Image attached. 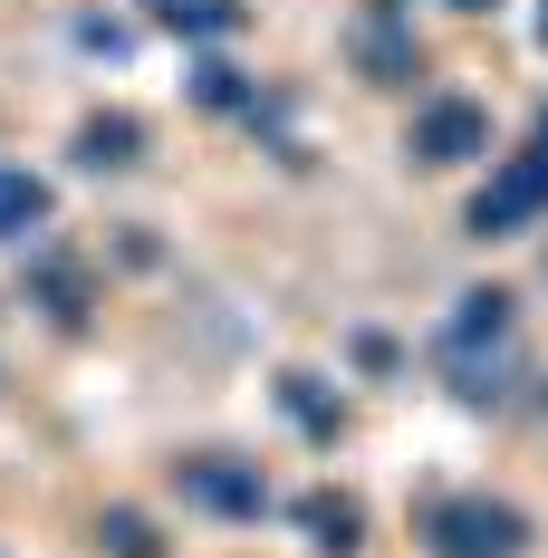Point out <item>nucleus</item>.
I'll return each instance as SVG.
<instances>
[{
  "instance_id": "ddd939ff",
  "label": "nucleus",
  "mask_w": 548,
  "mask_h": 558,
  "mask_svg": "<svg viewBox=\"0 0 548 558\" xmlns=\"http://www.w3.org/2000/svg\"><path fill=\"white\" fill-rule=\"evenodd\" d=\"M155 20H165V29H203V39H212V29H241L231 0H155Z\"/></svg>"
},
{
  "instance_id": "1a4fd4ad",
  "label": "nucleus",
  "mask_w": 548,
  "mask_h": 558,
  "mask_svg": "<svg viewBox=\"0 0 548 558\" xmlns=\"http://www.w3.org/2000/svg\"><path fill=\"white\" fill-rule=\"evenodd\" d=\"M77 165H87V173L145 165V125H135V116H87V125H77Z\"/></svg>"
},
{
  "instance_id": "0eeeda50",
  "label": "nucleus",
  "mask_w": 548,
  "mask_h": 558,
  "mask_svg": "<svg viewBox=\"0 0 548 558\" xmlns=\"http://www.w3.org/2000/svg\"><path fill=\"white\" fill-rule=\"evenodd\" d=\"M289 520L308 530V549H318V558H356V549H366V501H356V492H299Z\"/></svg>"
},
{
  "instance_id": "423d86ee",
  "label": "nucleus",
  "mask_w": 548,
  "mask_h": 558,
  "mask_svg": "<svg viewBox=\"0 0 548 558\" xmlns=\"http://www.w3.org/2000/svg\"><path fill=\"white\" fill-rule=\"evenodd\" d=\"M346 58H356L366 87H414V77H424V39H414L404 0H356V20H346Z\"/></svg>"
},
{
  "instance_id": "f03ea898",
  "label": "nucleus",
  "mask_w": 548,
  "mask_h": 558,
  "mask_svg": "<svg viewBox=\"0 0 548 558\" xmlns=\"http://www.w3.org/2000/svg\"><path fill=\"white\" fill-rule=\"evenodd\" d=\"M414 539L424 558H529V510L500 501V492H434L414 510Z\"/></svg>"
},
{
  "instance_id": "9b49d317",
  "label": "nucleus",
  "mask_w": 548,
  "mask_h": 558,
  "mask_svg": "<svg viewBox=\"0 0 548 558\" xmlns=\"http://www.w3.org/2000/svg\"><path fill=\"white\" fill-rule=\"evenodd\" d=\"M97 558H173V549H165V530L135 501H107L97 510Z\"/></svg>"
},
{
  "instance_id": "f257e3e1",
  "label": "nucleus",
  "mask_w": 548,
  "mask_h": 558,
  "mask_svg": "<svg viewBox=\"0 0 548 558\" xmlns=\"http://www.w3.org/2000/svg\"><path fill=\"white\" fill-rule=\"evenodd\" d=\"M434 366L462 404H500L520 376V299L510 289H462L452 318L434 328Z\"/></svg>"
},
{
  "instance_id": "20e7f679",
  "label": "nucleus",
  "mask_w": 548,
  "mask_h": 558,
  "mask_svg": "<svg viewBox=\"0 0 548 558\" xmlns=\"http://www.w3.org/2000/svg\"><path fill=\"white\" fill-rule=\"evenodd\" d=\"M173 501L203 510V520H231V530H251V520H270L279 492L260 462H241V452H183L173 462Z\"/></svg>"
},
{
  "instance_id": "39448f33",
  "label": "nucleus",
  "mask_w": 548,
  "mask_h": 558,
  "mask_svg": "<svg viewBox=\"0 0 548 558\" xmlns=\"http://www.w3.org/2000/svg\"><path fill=\"white\" fill-rule=\"evenodd\" d=\"M404 155L424 173H462L491 155V107L482 97H424L414 107V125H404Z\"/></svg>"
},
{
  "instance_id": "f8f14e48",
  "label": "nucleus",
  "mask_w": 548,
  "mask_h": 558,
  "mask_svg": "<svg viewBox=\"0 0 548 558\" xmlns=\"http://www.w3.org/2000/svg\"><path fill=\"white\" fill-rule=\"evenodd\" d=\"M279 404H289V414H299V424H308L318 444H337V424H346L328 395H318V376H279Z\"/></svg>"
},
{
  "instance_id": "6e6552de",
  "label": "nucleus",
  "mask_w": 548,
  "mask_h": 558,
  "mask_svg": "<svg viewBox=\"0 0 548 558\" xmlns=\"http://www.w3.org/2000/svg\"><path fill=\"white\" fill-rule=\"evenodd\" d=\"M49 183H39V173L29 165H0V251H20V241H39V231H49Z\"/></svg>"
},
{
  "instance_id": "7ed1b4c3",
  "label": "nucleus",
  "mask_w": 548,
  "mask_h": 558,
  "mask_svg": "<svg viewBox=\"0 0 548 558\" xmlns=\"http://www.w3.org/2000/svg\"><path fill=\"white\" fill-rule=\"evenodd\" d=\"M539 222H548V116H539V135L520 155H491V183L462 213L472 241H520V231H539Z\"/></svg>"
},
{
  "instance_id": "9d476101",
  "label": "nucleus",
  "mask_w": 548,
  "mask_h": 558,
  "mask_svg": "<svg viewBox=\"0 0 548 558\" xmlns=\"http://www.w3.org/2000/svg\"><path fill=\"white\" fill-rule=\"evenodd\" d=\"M29 308H49L58 328H77V318H87V270H77L68 251H39V270H29Z\"/></svg>"
},
{
  "instance_id": "4468645a",
  "label": "nucleus",
  "mask_w": 548,
  "mask_h": 558,
  "mask_svg": "<svg viewBox=\"0 0 548 558\" xmlns=\"http://www.w3.org/2000/svg\"><path fill=\"white\" fill-rule=\"evenodd\" d=\"M193 97H203V107H251L241 68H221V58H203V68H193Z\"/></svg>"
},
{
  "instance_id": "2eb2a0df",
  "label": "nucleus",
  "mask_w": 548,
  "mask_h": 558,
  "mask_svg": "<svg viewBox=\"0 0 548 558\" xmlns=\"http://www.w3.org/2000/svg\"><path fill=\"white\" fill-rule=\"evenodd\" d=\"M442 10H500V0H442Z\"/></svg>"
}]
</instances>
